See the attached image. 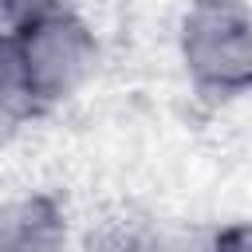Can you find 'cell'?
<instances>
[{"label":"cell","instance_id":"cell-2","mask_svg":"<svg viewBox=\"0 0 252 252\" xmlns=\"http://www.w3.org/2000/svg\"><path fill=\"white\" fill-rule=\"evenodd\" d=\"M32 35L24 39V59H28V87L51 94H63L87 67L91 43L79 24L67 20H35L28 28Z\"/></svg>","mask_w":252,"mask_h":252},{"label":"cell","instance_id":"cell-4","mask_svg":"<svg viewBox=\"0 0 252 252\" xmlns=\"http://www.w3.org/2000/svg\"><path fill=\"white\" fill-rule=\"evenodd\" d=\"M12 4H28V8H32L35 16H39L43 8H55V4H63V0H12Z\"/></svg>","mask_w":252,"mask_h":252},{"label":"cell","instance_id":"cell-1","mask_svg":"<svg viewBox=\"0 0 252 252\" xmlns=\"http://www.w3.org/2000/svg\"><path fill=\"white\" fill-rule=\"evenodd\" d=\"M185 51L193 71L209 83H252V20L232 4H201L185 24Z\"/></svg>","mask_w":252,"mask_h":252},{"label":"cell","instance_id":"cell-3","mask_svg":"<svg viewBox=\"0 0 252 252\" xmlns=\"http://www.w3.org/2000/svg\"><path fill=\"white\" fill-rule=\"evenodd\" d=\"M220 252H252V228H236L220 240Z\"/></svg>","mask_w":252,"mask_h":252}]
</instances>
